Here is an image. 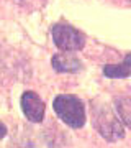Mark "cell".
<instances>
[{"instance_id":"1","label":"cell","mask_w":131,"mask_h":148,"mask_svg":"<svg viewBox=\"0 0 131 148\" xmlns=\"http://www.w3.org/2000/svg\"><path fill=\"white\" fill-rule=\"evenodd\" d=\"M92 123L95 130L108 142H116L125 137V128L118 112L108 104H92Z\"/></svg>"},{"instance_id":"2","label":"cell","mask_w":131,"mask_h":148,"mask_svg":"<svg viewBox=\"0 0 131 148\" xmlns=\"http://www.w3.org/2000/svg\"><path fill=\"white\" fill-rule=\"evenodd\" d=\"M54 112L71 128H80L85 123V107L77 95L59 94L52 102Z\"/></svg>"},{"instance_id":"3","label":"cell","mask_w":131,"mask_h":148,"mask_svg":"<svg viewBox=\"0 0 131 148\" xmlns=\"http://www.w3.org/2000/svg\"><path fill=\"white\" fill-rule=\"evenodd\" d=\"M51 36L54 45L64 51V53H72L82 49L85 45V36L77 28L71 27L67 23H56L51 28Z\"/></svg>"},{"instance_id":"4","label":"cell","mask_w":131,"mask_h":148,"mask_svg":"<svg viewBox=\"0 0 131 148\" xmlns=\"http://www.w3.org/2000/svg\"><path fill=\"white\" fill-rule=\"evenodd\" d=\"M21 110L23 114L26 115V119L30 122H41L44 119V102L36 92H33V90H26L23 92L21 95Z\"/></svg>"},{"instance_id":"5","label":"cell","mask_w":131,"mask_h":148,"mask_svg":"<svg viewBox=\"0 0 131 148\" xmlns=\"http://www.w3.org/2000/svg\"><path fill=\"white\" fill-rule=\"evenodd\" d=\"M51 63H52V68L59 71V73H79L82 69L80 59L75 58L71 53H64V51L59 54H54Z\"/></svg>"},{"instance_id":"6","label":"cell","mask_w":131,"mask_h":148,"mask_svg":"<svg viewBox=\"0 0 131 148\" xmlns=\"http://www.w3.org/2000/svg\"><path fill=\"white\" fill-rule=\"evenodd\" d=\"M103 74L111 79H115V77L121 79V77L131 76V53L126 54V58L123 59L121 64H107L103 68Z\"/></svg>"},{"instance_id":"7","label":"cell","mask_w":131,"mask_h":148,"mask_svg":"<svg viewBox=\"0 0 131 148\" xmlns=\"http://www.w3.org/2000/svg\"><path fill=\"white\" fill-rule=\"evenodd\" d=\"M116 112L120 115L123 125L131 128V97H120L115 101Z\"/></svg>"},{"instance_id":"8","label":"cell","mask_w":131,"mask_h":148,"mask_svg":"<svg viewBox=\"0 0 131 148\" xmlns=\"http://www.w3.org/2000/svg\"><path fill=\"white\" fill-rule=\"evenodd\" d=\"M5 135H7V127L2 123V122H0V140L5 137Z\"/></svg>"},{"instance_id":"9","label":"cell","mask_w":131,"mask_h":148,"mask_svg":"<svg viewBox=\"0 0 131 148\" xmlns=\"http://www.w3.org/2000/svg\"><path fill=\"white\" fill-rule=\"evenodd\" d=\"M130 2H131V0H130Z\"/></svg>"}]
</instances>
